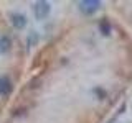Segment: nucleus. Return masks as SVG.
Instances as JSON below:
<instances>
[{"label": "nucleus", "mask_w": 132, "mask_h": 123, "mask_svg": "<svg viewBox=\"0 0 132 123\" xmlns=\"http://www.w3.org/2000/svg\"><path fill=\"white\" fill-rule=\"evenodd\" d=\"M78 7L84 15H93L101 8V2L99 0H82V2L78 3Z\"/></svg>", "instance_id": "obj_1"}, {"label": "nucleus", "mask_w": 132, "mask_h": 123, "mask_svg": "<svg viewBox=\"0 0 132 123\" xmlns=\"http://www.w3.org/2000/svg\"><path fill=\"white\" fill-rule=\"evenodd\" d=\"M50 13V3L45 2V0H38V2L33 3V15H35V18L38 20H43L46 18Z\"/></svg>", "instance_id": "obj_2"}, {"label": "nucleus", "mask_w": 132, "mask_h": 123, "mask_svg": "<svg viewBox=\"0 0 132 123\" xmlns=\"http://www.w3.org/2000/svg\"><path fill=\"white\" fill-rule=\"evenodd\" d=\"M10 23L15 30H23L27 26V16L22 13H10Z\"/></svg>", "instance_id": "obj_3"}, {"label": "nucleus", "mask_w": 132, "mask_h": 123, "mask_svg": "<svg viewBox=\"0 0 132 123\" xmlns=\"http://www.w3.org/2000/svg\"><path fill=\"white\" fill-rule=\"evenodd\" d=\"M13 90V85H12V80L8 79L7 76H0V95L2 97H7L12 94Z\"/></svg>", "instance_id": "obj_4"}, {"label": "nucleus", "mask_w": 132, "mask_h": 123, "mask_svg": "<svg viewBox=\"0 0 132 123\" xmlns=\"http://www.w3.org/2000/svg\"><path fill=\"white\" fill-rule=\"evenodd\" d=\"M12 49V41L8 36L0 35V54H7L8 51Z\"/></svg>", "instance_id": "obj_5"}, {"label": "nucleus", "mask_w": 132, "mask_h": 123, "mask_svg": "<svg viewBox=\"0 0 132 123\" xmlns=\"http://www.w3.org/2000/svg\"><path fill=\"white\" fill-rule=\"evenodd\" d=\"M99 30H101V33L104 36H109L111 35V23L107 22V20H101V23H99Z\"/></svg>", "instance_id": "obj_6"}, {"label": "nucleus", "mask_w": 132, "mask_h": 123, "mask_svg": "<svg viewBox=\"0 0 132 123\" xmlns=\"http://www.w3.org/2000/svg\"><path fill=\"white\" fill-rule=\"evenodd\" d=\"M94 94H96V95H97L99 98H106V95H107V94H106V90H104V89H99V87L94 89Z\"/></svg>", "instance_id": "obj_7"}]
</instances>
